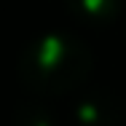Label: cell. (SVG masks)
<instances>
[{
  "label": "cell",
  "instance_id": "1",
  "mask_svg": "<svg viewBox=\"0 0 126 126\" xmlns=\"http://www.w3.org/2000/svg\"><path fill=\"white\" fill-rule=\"evenodd\" d=\"M89 54L73 38H46L24 56V78L35 89H73L86 75Z\"/></svg>",
  "mask_w": 126,
  "mask_h": 126
},
{
  "label": "cell",
  "instance_id": "2",
  "mask_svg": "<svg viewBox=\"0 0 126 126\" xmlns=\"http://www.w3.org/2000/svg\"><path fill=\"white\" fill-rule=\"evenodd\" d=\"M121 0H75V11H83L89 19H107L118 11Z\"/></svg>",
  "mask_w": 126,
  "mask_h": 126
}]
</instances>
